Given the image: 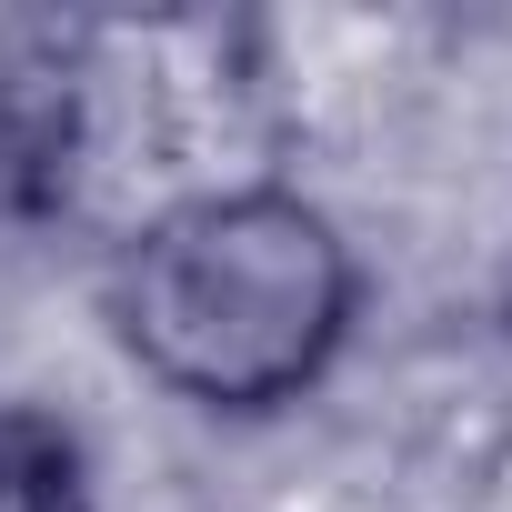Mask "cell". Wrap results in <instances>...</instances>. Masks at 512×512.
<instances>
[{"mask_svg":"<svg viewBox=\"0 0 512 512\" xmlns=\"http://www.w3.org/2000/svg\"><path fill=\"white\" fill-rule=\"evenodd\" d=\"M272 71L262 31L221 11L51 21L0 81V181L21 211L91 221L101 241L272 181Z\"/></svg>","mask_w":512,"mask_h":512,"instance_id":"1","label":"cell"},{"mask_svg":"<svg viewBox=\"0 0 512 512\" xmlns=\"http://www.w3.org/2000/svg\"><path fill=\"white\" fill-rule=\"evenodd\" d=\"M362 262L302 181H241L111 241L101 322L121 362L211 422H272L342 362Z\"/></svg>","mask_w":512,"mask_h":512,"instance_id":"2","label":"cell"},{"mask_svg":"<svg viewBox=\"0 0 512 512\" xmlns=\"http://www.w3.org/2000/svg\"><path fill=\"white\" fill-rule=\"evenodd\" d=\"M0 512H91L81 432L41 402H0Z\"/></svg>","mask_w":512,"mask_h":512,"instance_id":"3","label":"cell"}]
</instances>
